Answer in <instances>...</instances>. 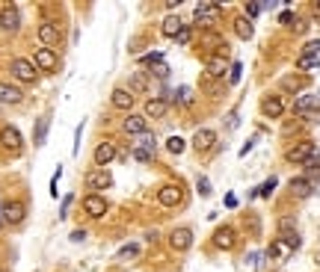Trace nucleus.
Masks as SVG:
<instances>
[{
    "label": "nucleus",
    "instance_id": "obj_13",
    "mask_svg": "<svg viewBox=\"0 0 320 272\" xmlns=\"http://www.w3.org/2000/svg\"><path fill=\"white\" fill-rule=\"evenodd\" d=\"M160 30H163L166 38H178V36L184 33V18H178V15H166Z\"/></svg>",
    "mask_w": 320,
    "mask_h": 272
},
{
    "label": "nucleus",
    "instance_id": "obj_5",
    "mask_svg": "<svg viewBox=\"0 0 320 272\" xmlns=\"http://www.w3.org/2000/svg\"><path fill=\"white\" fill-rule=\"evenodd\" d=\"M33 66L42 68V71H57L60 68V56L54 50H48V48H39L36 56H33Z\"/></svg>",
    "mask_w": 320,
    "mask_h": 272
},
{
    "label": "nucleus",
    "instance_id": "obj_38",
    "mask_svg": "<svg viewBox=\"0 0 320 272\" xmlns=\"http://www.w3.org/2000/svg\"><path fill=\"white\" fill-rule=\"evenodd\" d=\"M240 74H243V66H240V62H234L231 71H228V83H231V86H234V83H240Z\"/></svg>",
    "mask_w": 320,
    "mask_h": 272
},
{
    "label": "nucleus",
    "instance_id": "obj_23",
    "mask_svg": "<svg viewBox=\"0 0 320 272\" xmlns=\"http://www.w3.org/2000/svg\"><path fill=\"white\" fill-rule=\"evenodd\" d=\"M234 33L240 36V38H252V36H255V27H252V21H249L246 15H237V18H234Z\"/></svg>",
    "mask_w": 320,
    "mask_h": 272
},
{
    "label": "nucleus",
    "instance_id": "obj_10",
    "mask_svg": "<svg viewBox=\"0 0 320 272\" xmlns=\"http://www.w3.org/2000/svg\"><path fill=\"white\" fill-rule=\"evenodd\" d=\"M83 210H86L92 219H101V216L110 210V204H107V198H101V196H86V198H83Z\"/></svg>",
    "mask_w": 320,
    "mask_h": 272
},
{
    "label": "nucleus",
    "instance_id": "obj_7",
    "mask_svg": "<svg viewBox=\"0 0 320 272\" xmlns=\"http://www.w3.org/2000/svg\"><path fill=\"white\" fill-rule=\"evenodd\" d=\"M12 74L21 80V83H36V77H39V68L27 62V60H15L12 62Z\"/></svg>",
    "mask_w": 320,
    "mask_h": 272
},
{
    "label": "nucleus",
    "instance_id": "obj_43",
    "mask_svg": "<svg viewBox=\"0 0 320 272\" xmlns=\"http://www.w3.org/2000/svg\"><path fill=\"white\" fill-rule=\"evenodd\" d=\"M293 21H296V18H293V12H290V9H285V12L279 15V24H285V27H293Z\"/></svg>",
    "mask_w": 320,
    "mask_h": 272
},
{
    "label": "nucleus",
    "instance_id": "obj_6",
    "mask_svg": "<svg viewBox=\"0 0 320 272\" xmlns=\"http://www.w3.org/2000/svg\"><path fill=\"white\" fill-rule=\"evenodd\" d=\"M0 27H3L6 33H12V30H18V27H21V15H18V6L6 3V6L0 9Z\"/></svg>",
    "mask_w": 320,
    "mask_h": 272
},
{
    "label": "nucleus",
    "instance_id": "obj_48",
    "mask_svg": "<svg viewBox=\"0 0 320 272\" xmlns=\"http://www.w3.org/2000/svg\"><path fill=\"white\" fill-rule=\"evenodd\" d=\"M252 145H255V136H252V139H249V142H246V145H243V148H240V157H246V154H249V151H252Z\"/></svg>",
    "mask_w": 320,
    "mask_h": 272
},
{
    "label": "nucleus",
    "instance_id": "obj_29",
    "mask_svg": "<svg viewBox=\"0 0 320 272\" xmlns=\"http://www.w3.org/2000/svg\"><path fill=\"white\" fill-rule=\"evenodd\" d=\"M130 92H148V77L145 74H130Z\"/></svg>",
    "mask_w": 320,
    "mask_h": 272
},
{
    "label": "nucleus",
    "instance_id": "obj_21",
    "mask_svg": "<svg viewBox=\"0 0 320 272\" xmlns=\"http://www.w3.org/2000/svg\"><path fill=\"white\" fill-rule=\"evenodd\" d=\"M48 128H51V116H42L39 122H36V130H33V142L42 148L45 145V139H48Z\"/></svg>",
    "mask_w": 320,
    "mask_h": 272
},
{
    "label": "nucleus",
    "instance_id": "obj_42",
    "mask_svg": "<svg viewBox=\"0 0 320 272\" xmlns=\"http://www.w3.org/2000/svg\"><path fill=\"white\" fill-rule=\"evenodd\" d=\"M151 74H154V77H160V80H166V77H169V66H166V62H160V66L151 68Z\"/></svg>",
    "mask_w": 320,
    "mask_h": 272
},
{
    "label": "nucleus",
    "instance_id": "obj_30",
    "mask_svg": "<svg viewBox=\"0 0 320 272\" xmlns=\"http://www.w3.org/2000/svg\"><path fill=\"white\" fill-rule=\"evenodd\" d=\"M136 254H139V246H136V242H128V246H122V248L116 252L119 260H130V258H136Z\"/></svg>",
    "mask_w": 320,
    "mask_h": 272
},
{
    "label": "nucleus",
    "instance_id": "obj_8",
    "mask_svg": "<svg viewBox=\"0 0 320 272\" xmlns=\"http://www.w3.org/2000/svg\"><path fill=\"white\" fill-rule=\"evenodd\" d=\"M184 198V192H181V186H175V184H166V186H160L157 192V202L163 207H175V204H181Z\"/></svg>",
    "mask_w": 320,
    "mask_h": 272
},
{
    "label": "nucleus",
    "instance_id": "obj_31",
    "mask_svg": "<svg viewBox=\"0 0 320 272\" xmlns=\"http://www.w3.org/2000/svg\"><path fill=\"white\" fill-rule=\"evenodd\" d=\"M296 68L299 71H314V68H320V56H299Z\"/></svg>",
    "mask_w": 320,
    "mask_h": 272
},
{
    "label": "nucleus",
    "instance_id": "obj_53",
    "mask_svg": "<svg viewBox=\"0 0 320 272\" xmlns=\"http://www.w3.org/2000/svg\"><path fill=\"white\" fill-rule=\"evenodd\" d=\"M314 24H320V12H317V15H314Z\"/></svg>",
    "mask_w": 320,
    "mask_h": 272
},
{
    "label": "nucleus",
    "instance_id": "obj_17",
    "mask_svg": "<svg viewBox=\"0 0 320 272\" xmlns=\"http://www.w3.org/2000/svg\"><path fill=\"white\" fill-rule=\"evenodd\" d=\"M317 106H320V95H302V98H296V104H293V110H296L299 116L314 112Z\"/></svg>",
    "mask_w": 320,
    "mask_h": 272
},
{
    "label": "nucleus",
    "instance_id": "obj_14",
    "mask_svg": "<svg viewBox=\"0 0 320 272\" xmlns=\"http://www.w3.org/2000/svg\"><path fill=\"white\" fill-rule=\"evenodd\" d=\"M86 186H92V190H110V186H113V174L98 169V172H92V174H86Z\"/></svg>",
    "mask_w": 320,
    "mask_h": 272
},
{
    "label": "nucleus",
    "instance_id": "obj_51",
    "mask_svg": "<svg viewBox=\"0 0 320 272\" xmlns=\"http://www.w3.org/2000/svg\"><path fill=\"white\" fill-rule=\"evenodd\" d=\"M83 237H86V231H74V234H71V240H74V242H83Z\"/></svg>",
    "mask_w": 320,
    "mask_h": 272
},
{
    "label": "nucleus",
    "instance_id": "obj_36",
    "mask_svg": "<svg viewBox=\"0 0 320 272\" xmlns=\"http://www.w3.org/2000/svg\"><path fill=\"white\" fill-rule=\"evenodd\" d=\"M276 186H279V180H276V178H267V184H264V186H261V190H258V196H264V198H270V196H273V190H276Z\"/></svg>",
    "mask_w": 320,
    "mask_h": 272
},
{
    "label": "nucleus",
    "instance_id": "obj_47",
    "mask_svg": "<svg viewBox=\"0 0 320 272\" xmlns=\"http://www.w3.org/2000/svg\"><path fill=\"white\" fill-rule=\"evenodd\" d=\"M190 27H184V33H181V36H178V38H175V42H178V44H187V42H190Z\"/></svg>",
    "mask_w": 320,
    "mask_h": 272
},
{
    "label": "nucleus",
    "instance_id": "obj_20",
    "mask_svg": "<svg viewBox=\"0 0 320 272\" xmlns=\"http://www.w3.org/2000/svg\"><path fill=\"white\" fill-rule=\"evenodd\" d=\"M122 128H125V134L139 136V134H145V118H142V116H128V118L122 122Z\"/></svg>",
    "mask_w": 320,
    "mask_h": 272
},
{
    "label": "nucleus",
    "instance_id": "obj_39",
    "mask_svg": "<svg viewBox=\"0 0 320 272\" xmlns=\"http://www.w3.org/2000/svg\"><path fill=\"white\" fill-rule=\"evenodd\" d=\"M302 56H320V38H314V42H308V44H305Z\"/></svg>",
    "mask_w": 320,
    "mask_h": 272
},
{
    "label": "nucleus",
    "instance_id": "obj_19",
    "mask_svg": "<svg viewBox=\"0 0 320 272\" xmlns=\"http://www.w3.org/2000/svg\"><path fill=\"white\" fill-rule=\"evenodd\" d=\"M214 246L223 248V252L234 248V231H231V228H220V231L214 234Z\"/></svg>",
    "mask_w": 320,
    "mask_h": 272
},
{
    "label": "nucleus",
    "instance_id": "obj_1",
    "mask_svg": "<svg viewBox=\"0 0 320 272\" xmlns=\"http://www.w3.org/2000/svg\"><path fill=\"white\" fill-rule=\"evenodd\" d=\"M220 6L217 3H196V24L199 27H211L217 18H220Z\"/></svg>",
    "mask_w": 320,
    "mask_h": 272
},
{
    "label": "nucleus",
    "instance_id": "obj_15",
    "mask_svg": "<svg viewBox=\"0 0 320 272\" xmlns=\"http://www.w3.org/2000/svg\"><path fill=\"white\" fill-rule=\"evenodd\" d=\"M21 219H24V204L21 202L3 204V222H6V225H18Z\"/></svg>",
    "mask_w": 320,
    "mask_h": 272
},
{
    "label": "nucleus",
    "instance_id": "obj_26",
    "mask_svg": "<svg viewBox=\"0 0 320 272\" xmlns=\"http://www.w3.org/2000/svg\"><path fill=\"white\" fill-rule=\"evenodd\" d=\"M166 110H169V104L163 101V98H151V101H145V116H151V118L166 116Z\"/></svg>",
    "mask_w": 320,
    "mask_h": 272
},
{
    "label": "nucleus",
    "instance_id": "obj_24",
    "mask_svg": "<svg viewBox=\"0 0 320 272\" xmlns=\"http://www.w3.org/2000/svg\"><path fill=\"white\" fill-rule=\"evenodd\" d=\"M113 106L116 110H130L133 106V92L130 89H116L113 92Z\"/></svg>",
    "mask_w": 320,
    "mask_h": 272
},
{
    "label": "nucleus",
    "instance_id": "obj_52",
    "mask_svg": "<svg viewBox=\"0 0 320 272\" xmlns=\"http://www.w3.org/2000/svg\"><path fill=\"white\" fill-rule=\"evenodd\" d=\"M0 222H3V202H0Z\"/></svg>",
    "mask_w": 320,
    "mask_h": 272
},
{
    "label": "nucleus",
    "instance_id": "obj_44",
    "mask_svg": "<svg viewBox=\"0 0 320 272\" xmlns=\"http://www.w3.org/2000/svg\"><path fill=\"white\" fill-rule=\"evenodd\" d=\"M282 86H285V89H299V86H302V80H299V77H285V80H282Z\"/></svg>",
    "mask_w": 320,
    "mask_h": 272
},
{
    "label": "nucleus",
    "instance_id": "obj_46",
    "mask_svg": "<svg viewBox=\"0 0 320 272\" xmlns=\"http://www.w3.org/2000/svg\"><path fill=\"white\" fill-rule=\"evenodd\" d=\"M205 44H211V48H217V44H223V38H220V36H205Z\"/></svg>",
    "mask_w": 320,
    "mask_h": 272
},
{
    "label": "nucleus",
    "instance_id": "obj_16",
    "mask_svg": "<svg viewBox=\"0 0 320 272\" xmlns=\"http://www.w3.org/2000/svg\"><path fill=\"white\" fill-rule=\"evenodd\" d=\"M217 145V134L214 130H196V136H193V148L196 151H211Z\"/></svg>",
    "mask_w": 320,
    "mask_h": 272
},
{
    "label": "nucleus",
    "instance_id": "obj_40",
    "mask_svg": "<svg viewBox=\"0 0 320 272\" xmlns=\"http://www.w3.org/2000/svg\"><path fill=\"white\" fill-rule=\"evenodd\" d=\"M261 12H264V6H261V3H246V18H249V21L258 18Z\"/></svg>",
    "mask_w": 320,
    "mask_h": 272
},
{
    "label": "nucleus",
    "instance_id": "obj_37",
    "mask_svg": "<svg viewBox=\"0 0 320 272\" xmlns=\"http://www.w3.org/2000/svg\"><path fill=\"white\" fill-rule=\"evenodd\" d=\"M285 252H288V246H285V242H273V246L267 248V258H276V260H279Z\"/></svg>",
    "mask_w": 320,
    "mask_h": 272
},
{
    "label": "nucleus",
    "instance_id": "obj_18",
    "mask_svg": "<svg viewBox=\"0 0 320 272\" xmlns=\"http://www.w3.org/2000/svg\"><path fill=\"white\" fill-rule=\"evenodd\" d=\"M21 89L18 86H9V83H0V104H21Z\"/></svg>",
    "mask_w": 320,
    "mask_h": 272
},
{
    "label": "nucleus",
    "instance_id": "obj_27",
    "mask_svg": "<svg viewBox=\"0 0 320 272\" xmlns=\"http://www.w3.org/2000/svg\"><path fill=\"white\" fill-rule=\"evenodd\" d=\"M133 148H148V151H157V139H154V134H139L133 136Z\"/></svg>",
    "mask_w": 320,
    "mask_h": 272
},
{
    "label": "nucleus",
    "instance_id": "obj_3",
    "mask_svg": "<svg viewBox=\"0 0 320 272\" xmlns=\"http://www.w3.org/2000/svg\"><path fill=\"white\" fill-rule=\"evenodd\" d=\"M0 145H3L6 151H21V148H24L21 130H18V128H12V124H6V128L0 130Z\"/></svg>",
    "mask_w": 320,
    "mask_h": 272
},
{
    "label": "nucleus",
    "instance_id": "obj_2",
    "mask_svg": "<svg viewBox=\"0 0 320 272\" xmlns=\"http://www.w3.org/2000/svg\"><path fill=\"white\" fill-rule=\"evenodd\" d=\"M311 154H314V145L311 142H296V145H290L288 148V154H285V160L288 163H308L311 160Z\"/></svg>",
    "mask_w": 320,
    "mask_h": 272
},
{
    "label": "nucleus",
    "instance_id": "obj_35",
    "mask_svg": "<svg viewBox=\"0 0 320 272\" xmlns=\"http://www.w3.org/2000/svg\"><path fill=\"white\" fill-rule=\"evenodd\" d=\"M160 62H163V54H157V50H151L139 60V66H160Z\"/></svg>",
    "mask_w": 320,
    "mask_h": 272
},
{
    "label": "nucleus",
    "instance_id": "obj_12",
    "mask_svg": "<svg viewBox=\"0 0 320 272\" xmlns=\"http://www.w3.org/2000/svg\"><path fill=\"white\" fill-rule=\"evenodd\" d=\"M116 154H119V151H116V145H113V142H101V145L95 148V166H98V169H104L107 163H113V160H116Z\"/></svg>",
    "mask_w": 320,
    "mask_h": 272
},
{
    "label": "nucleus",
    "instance_id": "obj_11",
    "mask_svg": "<svg viewBox=\"0 0 320 272\" xmlns=\"http://www.w3.org/2000/svg\"><path fill=\"white\" fill-rule=\"evenodd\" d=\"M261 112H264L267 118H279V116L285 112V101H282L279 95H267V98L261 101Z\"/></svg>",
    "mask_w": 320,
    "mask_h": 272
},
{
    "label": "nucleus",
    "instance_id": "obj_41",
    "mask_svg": "<svg viewBox=\"0 0 320 272\" xmlns=\"http://www.w3.org/2000/svg\"><path fill=\"white\" fill-rule=\"evenodd\" d=\"M196 190H199V196H211V180H208V178H199Z\"/></svg>",
    "mask_w": 320,
    "mask_h": 272
},
{
    "label": "nucleus",
    "instance_id": "obj_34",
    "mask_svg": "<svg viewBox=\"0 0 320 272\" xmlns=\"http://www.w3.org/2000/svg\"><path fill=\"white\" fill-rule=\"evenodd\" d=\"M279 231L288 237V234H296V222L290 219V216H285V219H279Z\"/></svg>",
    "mask_w": 320,
    "mask_h": 272
},
{
    "label": "nucleus",
    "instance_id": "obj_22",
    "mask_svg": "<svg viewBox=\"0 0 320 272\" xmlns=\"http://www.w3.org/2000/svg\"><path fill=\"white\" fill-rule=\"evenodd\" d=\"M311 190H314V186H311V180H305V178H293V180H290V192H293L296 198H308Z\"/></svg>",
    "mask_w": 320,
    "mask_h": 272
},
{
    "label": "nucleus",
    "instance_id": "obj_54",
    "mask_svg": "<svg viewBox=\"0 0 320 272\" xmlns=\"http://www.w3.org/2000/svg\"><path fill=\"white\" fill-rule=\"evenodd\" d=\"M314 9H317V12H320V3H317V6H314Z\"/></svg>",
    "mask_w": 320,
    "mask_h": 272
},
{
    "label": "nucleus",
    "instance_id": "obj_45",
    "mask_svg": "<svg viewBox=\"0 0 320 272\" xmlns=\"http://www.w3.org/2000/svg\"><path fill=\"white\" fill-rule=\"evenodd\" d=\"M299 242H302L299 234H288V237H285V246H288V248H299Z\"/></svg>",
    "mask_w": 320,
    "mask_h": 272
},
{
    "label": "nucleus",
    "instance_id": "obj_49",
    "mask_svg": "<svg viewBox=\"0 0 320 272\" xmlns=\"http://www.w3.org/2000/svg\"><path fill=\"white\" fill-rule=\"evenodd\" d=\"M71 202H74V198H71V196H65V198H63V213H60V216H63V219H65V213H68V207H71Z\"/></svg>",
    "mask_w": 320,
    "mask_h": 272
},
{
    "label": "nucleus",
    "instance_id": "obj_50",
    "mask_svg": "<svg viewBox=\"0 0 320 272\" xmlns=\"http://www.w3.org/2000/svg\"><path fill=\"white\" fill-rule=\"evenodd\" d=\"M225 207H237V196H234V192L225 196Z\"/></svg>",
    "mask_w": 320,
    "mask_h": 272
},
{
    "label": "nucleus",
    "instance_id": "obj_28",
    "mask_svg": "<svg viewBox=\"0 0 320 272\" xmlns=\"http://www.w3.org/2000/svg\"><path fill=\"white\" fill-rule=\"evenodd\" d=\"M172 101H175V104H181V106L193 104V89H190V86H178V89L172 92Z\"/></svg>",
    "mask_w": 320,
    "mask_h": 272
},
{
    "label": "nucleus",
    "instance_id": "obj_33",
    "mask_svg": "<svg viewBox=\"0 0 320 272\" xmlns=\"http://www.w3.org/2000/svg\"><path fill=\"white\" fill-rule=\"evenodd\" d=\"M166 151H169V154H181V151H184V139H181V136H169V139H166Z\"/></svg>",
    "mask_w": 320,
    "mask_h": 272
},
{
    "label": "nucleus",
    "instance_id": "obj_4",
    "mask_svg": "<svg viewBox=\"0 0 320 272\" xmlns=\"http://www.w3.org/2000/svg\"><path fill=\"white\" fill-rule=\"evenodd\" d=\"M60 38H63V33H60V27L57 24H42L39 27V42H42V48H48V50H54L57 44H60Z\"/></svg>",
    "mask_w": 320,
    "mask_h": 272
},
{
    "label": "nucleus",
    "instance_id": "obj_25",
    "mask_svg": "<svg viewBox=\"0 0 320 272\" xmlns=\"http://www.w3.org/2000/svg\"><path fill=\"white\" fill-rule=\"evenodd\" d=\"M228 68L231 66L225 62V56H211V60H208V77H223Z\"/></svg>",
    "mask_w": 320,
    "mask_h": 272
},
{
    "label": "nucleus",
    "instance_id": "obj_9",
    "mask_svg": "<svg viewBox=\"0 0 320 272\" xmlns=\"http://www.w3.org/2000/svg\"><path fill=\"white\" fill-rule=\"evenodd\" d=\"M169 246H172L175 252H187L193 246V231L190 228H175V231L169 234Z\"/></svg>",
    "mask_w": 320,
    "mask_h": 272
},
{
    "label": "nucleus",
    "instance_id": "obj_32",
    "mask_svg": "<svg viewBox=\"0 0 320 272\" xmlns=\"http://www.w3.org/2000/svg\"><path fill=\"white\" fill-rule=\"evenodd\" d=\"M154 154H157V151H148V148H133V160H136V163H154Z\"/></svg>",
    "mask_w": 320,
    "mask_h": 272
}]
</instances>
